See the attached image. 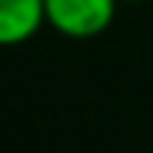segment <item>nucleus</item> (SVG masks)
<instances>
[{"mask_svg":"<svg viewBox=\"0 0 153 153\" xmlns=\"http://www.w3.org/2000/svg\"><path fill=\"white\" fill-rule=\"evenodd\" d=\"M44 25V0H0V47L25 44Z\"/></svg>","mask_w":153,"mask_h":153,"instance_id":"2","label":"nucleus"},{"mask_svg":"<svg viewBox=\"0 0 153 153\" xmlns=\"http://www.w3.org/2000/svg\"><path fill=\"white\" fill-rule=\"evenodd\" d=\"M122 0H44V22L72 41L97 38L113 25Z\"/></svg>","mask_w":153,"mask_h":153,"instance_id":"1","label":"nucleus"},{"mask_svg":"<svg viewBox=\"0 0 153 153\" xmlns=\"http://www.w3.org/2000/svg\"><path fill=\"white\" fill-rule=\"evenodd\" d=\"M122 3H141V0H122Z\"/></svg>","mask_w":153,"mask_h":153,"instance_id":"3","label":"nucleus"}]
</instances>
